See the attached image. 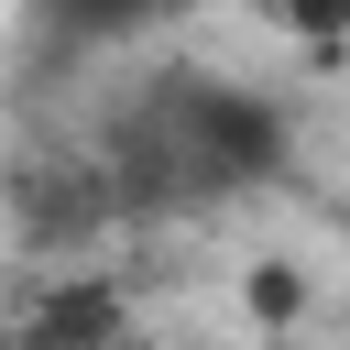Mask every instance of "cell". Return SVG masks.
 I'll return each mask as SVG.
<instances>
[{
	"instance_id": "6da1fadb",
	"label": "cell",
	"mask_w": 350,
	"mask_h": 350,
	"mask_svg": "<svg viewBox=\"0 0 350 350\" xmlns=\"http://www.w3.org/2000/svg\"><path fill=\"white\" fill-rule=\"evenodd\" d=\"M295 153V120L284 98L219 77V66H164L142 77L109 131H98V164L120 186V219H197V208H230L252 186H273Z\"/></svg>"
},
{
	"instance_id": "7a4b0ae2",
	"label": "cell",
	"mask_w": 350,
	"mask_h": 350,
	"mask_svg": "<svg viewBox=\"0 0 350 350\" xmlns=\"http://www.w3.org/2000/svg\"><path fill=\"white\" fill-rule=\"evenodd\" d=\"M11 208H22V230H33L44 252H88L98 230H120V186H109V164H98V142L33 153V164L11 175Z\"/></svg>"
},
{
	"instance_id": "3957f363",
	"label": "cell",
	"mask_w": 350,
	"mask_h": 350,
	"mask_svg": "<svg viewBox=\"0 0 350 350\" xmlns=\"http://www.w3.org/2000/svg\"><path fill=\"white\" fill-rule=\"evenodd\" d=\"M175 0H33L22 22H33V66L44 77H66V66H88V55H109V44H131V33H153Z\"/></svg>"
},
{
	"instance_id": "277c9868",
	"label": "cell",
	"mask_w": 350,
	"mask_h": 350,
	"mask_svg": "<svg viewBox=\"0 0 350 350\" xmlns=\"http://www.w3.org/2000/svg\"><path fill=\"white\" fill-rule=\"evenodd\" d=\"M33 350H131V328H120V306H109L98 284H66V295L33 317Z\"/></svg>"
},
{
	"instance_id": "5b68a950",
	"label": "cell",
	"mask_w": 350,
	"mask_h": 350,
	"mask_svg": "<svg viewBox=\"0 0 350 350\" xmlns=\"http://www.w3.org/2000/svg\"><path fill=\"white\" fill-rule=\"evenodd\" d=\"M262 22H273V33H295V44H317V55H328V44H350V0H262Z\"/></svg>"
},
{
	"instance_id": "8992f818",
	"label": "cell",
	"mask_w": 350,
	"mask_h": 350,
	"mask_svg": "<svg viewBox=\"0 0 350 350\" xmlns=\"http://www.w3.org/2000/svg\"><path fill=\"white\" fill-rule=\"evenodd\" d=\"M0 350H33V339H11V328H0Z\"/></svg>"
}]
</instances>
